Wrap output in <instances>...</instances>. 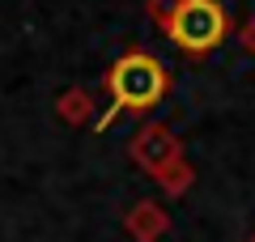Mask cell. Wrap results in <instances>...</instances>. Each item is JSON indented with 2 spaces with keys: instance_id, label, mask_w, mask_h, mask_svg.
Wrapping results in <instances>:
<instances>
[{
  "instance_id": "6da1fadb",
  "label": "cell",
  "mask_w": 255,
  "mask_h": 242,
  "mask_svg": "<svg viewBox=\"0 0 255 242\" xmlns=\"http://www.w3.org/2000/svg\"><path fill=\"white\" fill-rule=\"evenodd\" d=\"M107 94H111V107L102 111L98 127H107L119 111H149L162 102L166 94V68L157 55L149 51H128L111 64L107 72Z\"/></svg>"
},
{
  "instance_id": "7a4b0ae2",
  "label": "cell",
  "mask_w": 255,
  "mask_h": 242,
  "mask_svg": "<svg viewBox=\"0 0 255 242\" xmlns=\"http://www.w3.org/2000/svg\"><path fill=\"white\" fill-rule=\"evenodd\" d=\"M162 17L166 34H170L174 47H183L187 55H204L226 38L230 21H226V9L217 0H174L170 9H153Z\"/></svg>"
},
{
  "instance_id": "3957f363",
  "label": "cell",
  "mask_w": 255,
  "mask_h": 242,
  "mask_svg": "<svg viewBox=\"0 0 255 242\" xmlns=\"http://www.w3.org/2000/svg\"><path fill=\"white\" fill-rule=\"evenodd\" d=\"M132 157H140V166H162V161H170L174 157V140L162 132V123H149L145 132L132 140Z\"/></svg>"
}]
</instances>
